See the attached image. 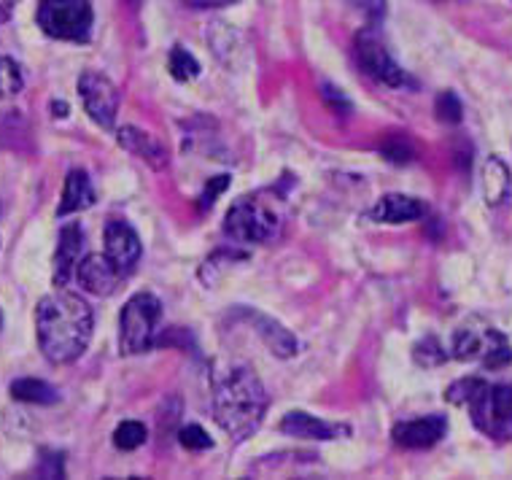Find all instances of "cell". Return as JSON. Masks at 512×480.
<instances>
[{"label":"cell","mask_w":512,"mask_h":480,"mask_svg":"<svg viewBox=\"0 0 512 480\" xmlns=\"http://www.w3.org/2000/svg\"><path fill=\"white\" fill-rule=\"evenodd\" d=\"M36 329L46 359L54 365H68L87 351L95 316L79 294H49L36 308Z\"/></svg>","instance_id":"1"},{"label":"cell","mask_w":512,"mask_h":480,"mask_svg":"<svg viewBox=\"0 0 512 480\" xmlns=\"http://www.w3.org/2000/svg\"><path fill=\"white\" fill-rule=\"evenodd\" d=\"M267 413V392L246 365L221 367L213 375V418L232 440H246Z\"/></svg>","instance_id":"2"},{"label":"cell","mask_w":512,"mask_h":480,"mask_svg":"<svg viewBox=\"0 0 512 480\" xmlns=\"http://www.w3.org/2000/svg\"><path fill=\"white\" fill-rule=\"evenodd\" d=\"M38 27L57 41L84 44L92 33V6L89 0H41Z\"/></svg>","instance_id":"3"},{"label":"cell","mask_w":512,"mask_h":480,"mask_svg":"<svg viewBox=\"0 0 512 480\" xmlns=\"http://www.w3.org/2000/svg\"><path fill=\"white\" fill-rule=\"evenodd\" d=\"M162 316V303L149 292L133 294L122 308V354H143L154 346V329Z\"/></svg>","instance_id":"4"},{"label":"cell","mask_w":512,"mask_h":480,"mask_svg":"<svg viewBox=\"0 0 512 480\" xmlns=\"http://www.w3.org/2000/svg\"><path fill=\"white\" fill-rule=\"evenodd\" d=\"M469 413L480 432L494 440H512V383H483L475 400L469 402Z\"/></svg>","instance_id":"5"},{"label":"cell","mask_w":512,"mask_h":480,"mask_svg":"<svg viewBox=\"0 0 512 480\" xmlns=\"http://www.w3.org/2000/svg\"><path fill=\"white\" fill-rule=\"evenodd\" d=\"M224 230L235 240L262 243L278 232V216L267 205L256 203L254 197H246V200H238L232 205L230 214L224 219Z\"/></svg>","instance_id":"6"},{"label":"cell","mask_w":512,"mask_h":480,"mask_svg":"<svg viewBox=\"0 0 512 480\" xmlns=\"http://www.w3.org/2000/svg\"><path fill=\"white\" fill-rule=\"evenodd\" d=\"M356 60L364 68V73H370L372 79H378L380 84H386V87H415V81L410 73H405L399 68L394 60H391V54L386 52V46L380 44L378 36L372 33V30H362L359 36H356Z\"/></svg>","instance_id":"7"},{"label":"cell","mask_w":512,"mask_h":480,"mask_svg":"<svg viewBox=\"0 0 512 480\" xmlns=\"http://www.w3.org/2000/svg\"><path fill=\"white\" fill-rule=\"evenodd\" d=\"M79 95L84 103V111L92 116V122H98L103 130H111L119 114V89L108 76L95 71L81 73Z\"/></svg>","instance_id":"8"},{"label":"cell","mask_w":512,"mask_h":480,"mask_svg":"<svg viewBox=\"0 0 512 480\" xmlns=\"http://www.w3.org/2000/svg\"><path fill=\"white\" fill-rule=\"evenodd\" d=\"M448 424L442 416H424L415 418V421H399L397 427L391 429V440L399 448H415V451H424L432 448L445 437Z\"/></svg>","instance_id":"9"},{"label":"cell","mask_w":512,"mask_h":480,"mask_svg":"<svg viewBox=\"0 0 512 480\" xmlns=\"http://www.w3.org/2000/svg\"><path fill=\"white\" fill-rule=\"evenodd\" d=\"M76 278H79V284L84 292L106 297V294H111L116 286L122 284L124 273L108 257L89 254V257L81 259L79 267H76Z\"/></svg>","instance_id":"10"},{"label":"cell","mask_w":512,"mask_h":480,"mask_svg":"<svg viewBox=\"0 0 512 480\" xmlns=\"http://www.w3.org/2000/svg\"><path fill=\"white\" fill-rule=\"evenodd\" d=\"M240 319L248 321L251 327L256 329V335L265 340V346L273 351L278 359H292L294 354H297V338H294L289 329L283 327V324H278L275 319H270V316H265V313L259 311H251V308H240Z\"/></svg>","instance_id":"11"},{"label":"cell","mask_w":512,"mask_h":480,"mask_svg":"<svg viewBox=\"0 0 512 480\" xmlns=\"http://www.w3.org/2000/svg\"><path fill=\"white\" fill-rule=\"evenodd\" d=\"M106 257L122 270L124 276L138 265V259H141V238L135 235V230L130 224H106Z\"/></svg>","instance_id":"12"},{"label":"cell","mask_w":512,"mask_h":480,"mask_svg":"<svg viewBox=\"0 0 512 480\" xmlns=\"http://www.w3.org/2000/svg\"><path fill=\"white\" fill-rule=\"evenodd\" d=\"M281 432L300 437V440H335V437L351 435V427L335 424V421H321V418L302 413V410H292L281 418Z\"/></svg>","instance_id":"13"},{"label":"cell","mask_w":512,"mask_h":480,"mask_svg":"<svg viewBox=\"0 0 512 480\" xmlns=\"http://www.w3.org/2000/svg\"><path fill=\"white\" fill-rule=\"evenodd\" d=\"M81 249H84V232L79 224H68L60 232V243H57V254H54V284L65 286L71 281L81 262Z\"/></svg>","instance_id":"14"},{"label":"cell","mask_w":512,"mask_h":480,"mask_svg":"<svg viewBox=\"0 0 512 480\" xmlns=\"http://www.w3.org/2000/svg\"><path fill=\"white\" fill-rule=\"evenodd\" d=\"M426 214V205L421 200L407 195H386L372 205L370 219L380 224H407L418 222Z\"/></svg>","instance_id":"15"},{"label":"cell","mask_w":512,"mask_h":480,"mask_svg":"<svg viewBox=\"0 0 512 480\" xmlns=\"http://www.w3.org/2000/svg\"><path fill=\"white\" fill-rule=\"evenodd\" d=\"M119 146H122L124 152L135 154V157H141V160L149 162V168L154 170H165L168 168V152H165V146L157 141V138H151L149 133H143L138 127H122L119 130Z\"/></svg>","instance_id":"16"},{"label":"cell","mask_w":512,"mask_h":480,"mask_svg":"<svg viewBox=\"0 0 512 480\" xmlns=\"http://www.w3.org/2000/svg\"><path fill=\"white\" fill-rule=\"evenodd\" d=\"M98 195H95V187L84 170H71L68 178H65V187H62V200L60 208H57V216L76 214V211H84L89 205H95Z\"/></svg>","instance_id":"17"},{"label":"cell","mask_w":512,"mask_h":480,"mask_svg":"<svg viewBox=\"0 0 512 480\" xmlns=\"http://www.w3.org/2000/svg\"><path fill=\"white\" fill-rule=\"evenodd\" d=\"M510 184V168L499 157H488L486 165H483V197H486V203L491 208H499V205L507 203Z\"/></svg>","instance_id":"18"},{"label":"cell","mask_w":512,"mask_h":480,"mask_svg":"<svg viewBox=\"0 0 512 480\" xmlns=\"http://www.w3.org/2000/svg\"><path fill=\"white\" fill-rule=\"evenodd\" d=\"M9 392L14 400L27 402V405H54L60 400V392L41 378H19L11 383Z\"/></svg>","instance_id":"19"},{"label":"cell","mask_w":512,"mask_h":480,"mask_svg":"<svg viewBox=\"0 0 512 480\" xmlns=\"http://www.w3.org/2000/svg\"><path fill=\"white\" fill-rule=\"evenodd\" d=\"M488 332H491V329H483V332H477V329L472 327L459 329V332L453 335V356L461 359V362H469V359H477V356L486 354Z\"/></svg>","instance_id":"20"},{"label":"cell","mask_w":512,"mask_h":480,"mask_svg":"<svg viewBox=\"0 0 512 480\" xmlns=\"http://www.w3.org/2000/svg\"><path fill=\"white\" fill-rule=\"evenodd\" d=\"M510 359H512V348L510 343H507V338H504L502 332L491 329V332H488L486 354H483V365H486L488 370H499V367L510 365Z\"/></svg>","instance_id":"21"},{"label":"cell","mask_w":512,"mask_h":480,"mask_svg":"<svg viewBox=\"0 0 512 480\" xmlns=\"http://www.w3.org/2000/svg\"><path fill=\"white\" fill-rule=\"evenodd\" d=\"M146 437H149V432L141 421H122L114 432V445L119 451H135L146 443Z\"/></svg>","instance_id":"22"},{"label":"cell","mask_w":512,"mask_h":480,"mask_svg":"<svg viewBox=\"0 0 512 480\" xmlns=\"http://www.w3.org/2000/svg\"><path fill=\"white\" fill-rule=\"evenodd\" d=\"M168 71L176 81H189V79H195L197 73H200V63H197L192 54L186 52L184 46H176V49L170 52Z\"/></svg>","instance_id":"23"},{"label":"cell","mask_w":512,"mask_h":480,"mask_svg":"<svg viewBox=\"0 0 512 480\" xmlns=\"http://www.w3.org/2000/svg\"><path fill=\"white\" fill-rule=\"evenodd\" d=\"M22 87H25V79H22L19 65L11 57L0 54V98H14L22 92Z\"/></svg>","instance_id":"24"},{"label":"cell","mask_w":512,"mask_h":480,"mask_svg":"<svg viewBox=\"0 0 512 480\" xmlns=\"http://www.w3.org/2000/svg\"><path fill=\"white\" fill-rule=\"evenodd\" d=\"M413 359H415V365H421V367H440L448 362V354H445V348L440 346V340L424 338L421 343H415Z\"/></svg>","instance_id":"25"},{"label":"cell","mask_w":512,"mask_h":480,"mask_svg":"<svg viewBox=\"0 0 512 480\" xmlns=\"http://www.w3.org/2000/svg\"><path fill=\"white\" fill-rule=\"evenodd\" d=\"M483 383L486 381H480V378H461L445 392V400L453 402V405H469L475 400V394L483 389Z\"/></svg>","instance_id":"26"},{"label":"cell","mask_w":512,"mask_h":480,"mask_svg":"<svg viewBox=\"0 0 512 480\" xmlns=\"http://www.w3.org/2000/svg\"><path fill=\"white\" fill-rule=\"evenodd\" d=\"M178 443L184 445L186 451H208V448H213L211 435H208L203 427H197V424H186V427H181V432H178Z\"/></svg>","instance_id":"27"},{"label":"cell","mask_w":512,"mask_h":480,"mask_svg":"<svg viewBox=\"0 0 512 480\" xmlns=\"http://www.w3.org/2000/svg\"><path fill=\"white\" fill-rule=\"evenodd\" d=\"M437 119L445 125H459L461 122V103L453 92H442L437 100Z\"/></svg>","instance_id":"28"},{"label":"cell","mask_w":512,"mask_h":480,"mask_svg":"<svg viewBox=\"0 0 512 480\" xmlns=\"http://www.w3.org/2000/svg\"><path fill=\"white\" fill-rule=\"evenodd\" d=\"M380 152H383L386 160L397 162V165H405V162L413 160V146H410V141H405V138H391V141H386L380 146Z\"/></svg>","instance_id":"29"},{"label":"cell","mask_w":512,"mask_h":480,"mask_svg":"<svg viewBox=\"0 0 512 480\" xmlns=\"http://www.w3.org/2000/svg\"><path fill=\"white\" fill-rule=\"evenodd\" d=\"M230 187V176H213L208 184H205L203 195H200V211H211L213 203L224 195V189Z\"/></svg>","instance_id":"30"},{"label":"cell","mask_w":512,"mask_h":480,"mask_svg":"<svg viewBox=\"0 0 512 480\" xmlns=\"http://www.w3.org/2000/svg\"><path fill=\"white\" fill-rule=\"evenodd\" d=\"M321 95H324V100H327V106L335 111V114H348L351 111V100H348V95L345 92H340V89L332 84V81H324L321 84Z\"/></svg>","instance_id":"31"},{"label":"cell","mask_w":512,"mask_h":480,"mask_svg":"<svg viewBox=\"0 0 512 480\" xmlns=\"http://www.w3.org/2000/svg\"><path fill=\"white\" fill-rule=\"evenodd\" d=\"M356 9L364 11V17L372 19V22H380L383 14H386V0H351Z\"/></svg>","instance_id":"32"},{"label":"cell","mask_w":512,"mask_h":480,"mask_svg":"<svg viewBox=\"0 0 512 480\" xmlns=\"http://www.w3.org/2000/svg\"><path fill=\"white\" fill-rule=\"evenodd\" d=\"M192 6H200V9H219V6H232L238 0H189Z\"/></svg>","instance_id":"33"},{"label":"cell","mask_w":512,"mask_h":480,"mask_svg":"<svg viewBox=\"0 0 512 480\" xmlns=\"http://www.w3.org/2000/svg\"><path fill=\"white\" fill-rule=\"evenodd\" d=\"M0 329H3V311H0Z\"/></svg>","instance_id":"34"},{"label":"cell","mask_w":512,"mask_h":480,"mask_svg":"<svg viewBox=\"0 0 512 480\" xmlns=\"http://www.w3.org/2000/svg\"><path fill=\"white\" fill-rule=\"evenodd\" d=\"M11 3H17V0H11Z\"/></svg>","instance_id":"35"}]
</instances>
